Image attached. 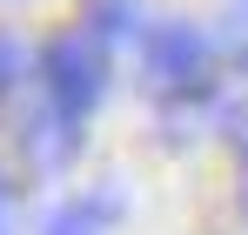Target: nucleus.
<instances>
[{"instance_id": "5", "label": "nucleus", "mask_w": 248, "mask_h": 235, "mask_svg": "<svg viewBox=\"0 0 248 235\" xmlns=\"http://www.w3.org/2000/svg\"><path fill=\"white\" fill-rule=\"evenodd\" d=\"M101 215H114V195H94V201H74V208H54L47 235H101Z\"/></svg>"}, {"instance_id": "9", "label": "nucleus", "mask_w": 248, "mask_h": 235, "mask_svg": "<svg viewBox=\"0 0 248 235\" xmlns=\"http://www.w3.org/2000/svg\"><path fill=\"white\" fill-rule=\"evenodd\" d=\"M242 215H248V188H242Z\"/></svg>"}, {"instance_id": "3", "label": "nucleus", "mask_w": 248, "mask_h": 235, "mask_svg": "<svg viewBox=\"0 0 248 235\" xmlns=\"http://www.w3.org/2000/svg\"><path fill=\"white\" fill-rule=\"evenodd\" d=\"M81 20H87V34L108 40V47H134V40L148 34L141 0H81Z\"/></svg>"}, {"instance_id": "8", "label": "nucleus", "mask_w": 248, "mask_h": 235, "mask_svg": "<svg viewBox=\"0 0 248 235\" xmlns=\"http://www.w3.org/2000/svg\"><path fill=\"white\" fill-rule=\"evenodd\" d=\"M228 14H235V20H242V27H248V0H228Z\"/></svg>"}, {"instance_id": "7", "label": "nucleus", "mask_w": 248, "mask_h": 235, "mask_svg": "<svg viewBox=\"0 0 248 235\" xmlns=\"http://www.w3.org/2000/svg\"><path fill=\"white\" fill-rule=\"evenodd\" d=\"M228 141H235V155L248 161V115H235V121H228Z\"/></svg>"}, {"instance_id": "6", "label": "nucleus", "mask_w": 248, "mask_h": 235, "mask_svg": "<svg viewBox=\"0 0 248 235\" xmlns=\"http://www.w3.org/2000/svg\"><path fill=\"white\" fill-rule=\"evenodd\" d=\"M20 74H27V47H20L14 34H0V87H14Z\"/></svg>"}, {"instance_id": "1", "label": "nucleus", "mask_w": 248, "mask_h": 235, "mask_svg": "<svg viewBox=\"0 0 248 235\" xmlns=\"http://www.w3.org/2000/svg\"><path fill=\"white\" fill-rule=\"evenodd\" d=\"M41 81H47V101L61 108V115L81 121L94 101H101V87H108V67H101V40L94 34H54L41 54Z\"/></svg>"}, {"instance_id": "2", "label": "nucleus", "mask_w": 248, "mask_h": 235, "mask_svg": "<svg viewBox=\"0 0 248 235\" xmlns=\"http://www.w3.org/2000/svg\"><path fill=\"white\" fill-rule=\"evenodd\" d=\"M202 74H208V40L188 20H161L148 34V81L161 94H188V87H202Z\"/></svg>"}, {"instance_id": "4", "label": "nucleus", "mask_w": 248, "mask_h": 235, "mask_svg": "<svg viewBox=\"0 0 248 235\" xmlns=\"http://www.w3.org/2000/svg\"><path fill=\"white\" fill-rule=\"evenodd\" d=\"M20 148H27L34 161H47V168H54V161H67L74 148H81V128H74V115H61V108H54L47 121H27Z\"/></svg>"}, {"instance_id": "10", "label": "nucleus", "mask_w": 248, "mask_h": 235, "mask_svg": "<svg viewBox=\"0 0 248 235\" xmlns=\"http://www.w3.org/2000/svg\"><path fill=\"white\" fill-rule=\"evenodd\" d=\"M0 195H7V182H0Z\"/></svg>"}]
</instances>
